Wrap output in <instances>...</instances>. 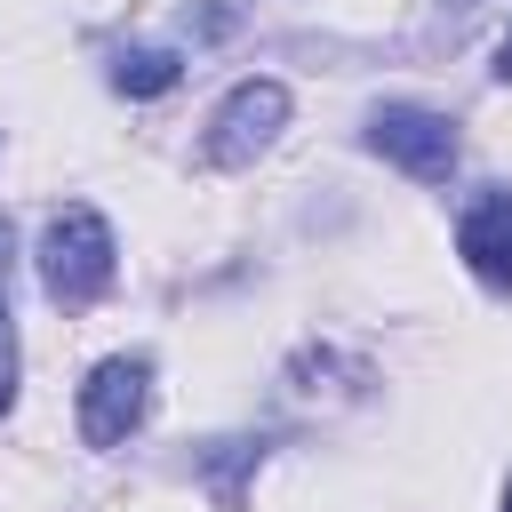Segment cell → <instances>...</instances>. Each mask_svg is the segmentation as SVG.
I'll return each mask as SVG.
<instances>
[{"label": "cell", "instance_id": "obj_1", "mask_svg": "<svg viewBox=\"0 0 512 512\" xmlns=\"http://www.w3.org/2000/svg\"><path fill=\"white\" fill-rule=\"evenodd\" d=\"M32 272H40L48 304L80 312V304H96V296L112 288V272H120V240H112V224H104L88 200H72V208H56V216L40 224Z\"/></svg>", "mask_w": 512, "mask_h": 512}, {"label": "cell", "instance_id": "obj_2", "mask_svg": "<svg viewBox=\"0 0 512 512\" xmlns=\"http://www.w3.org/2000/svg\"><path fill=\"white\" fill-rule=\"evenodd\" d=\"M360 144L376 160L408 168L416 184H448V168H456V120L432 112V104H376L368 128H360Z\"/></svg>", "mask_w": 512, "mask_h": 512}, {"label": "cell", "instance_id": "obj_3", "mask_svg": "<svg viewBox=\"0 0 512 512\" xmlns=\"http://www.w3.org/2000/svg\"><path fill=\"white\" fill-rule=\"evenodd\" d=\"M144 408H152V360L144 352H112L80 384V440L88 448H128V432L144 424Z\"/></svg>", "mask_w": 512, "mask_h": 512}, {"label": "cell", "instance_id": "obj_4", "mask_svg": "<svg viewBox=\"0 0 512 512\" xmlns=\"http://www.w3.org/2000/svg\"><path fill=\"white\" fill-rule=\"evenodd\" d=\"M280 128H288V88H280V80H240V88L216 104L200 152H208V168H248L256 152L280 144Z\"/></svg>", "mask_w": 512, "mask_h": 512}, {"label": "cell", "instance_id": "obj_5", "mask_svg": "<svg viewBox=\"0 0 512 512\" xmlns=\"http://www.w3.org/2000/svg\"><path fill=\"white\" fill-rule=\"evenodd\" d=\"M456 256L488 280V288H512V192H480L456 224Z\"/></svg>", "mask_w": 512, "mask_h": 512}, {"label": "cell", "instance_id": "obj_6", "mask_svg": "<svg viewBox=\"0 0 512 512\" xmlns=\"http://www.w3.org/2000/svg\"><path fill=\"white\" fill-rule=\"evenodd\" d=\"M280 384H288V400H304V408H336V400H360L376 376H368V360H352V352H336V344H304L288 368H280Z\"/></svg>", "mask_w": 512, "mask_h": 512}, {"label": "cell", "instance_id": "obj_7", "mask_svg": "<svg viewBox=\"0 0 512 512\" xmlns=\"http://www.w3.org/2000/svg\"><path fill=\"white\" fill-rule=\"evenodd\" d=\"M264 448H272L264 432H232V440H208V448H200V480H208V496H216L224 512H240V480L264 464Z\"/></svg>", "mask_w": 512, "mask_h": 512}, {"label": "cell", "instance_id": "obj_8", "mask_svg": "<svg viewBox=\"0 0 512 512\" xmlns=\"http://www.w3.org/2000/svg\"><path fill=\"white\" fill-rule=\"evenodd\" d=\"M184 80V56L176 48H120L112 56V88L120 96H168Z\"/></svg>", "mask_w": 512, "mask_h": 512}, {"label": "cell", "instance_id": "obj_9", "mask_svg": "<svg viewBox=\"0 0 512 512\" xmlns=\"http://www.w3.org/2000/svg\"><path fill=\"white\" fill-rule=\"evenodd\" d=\"M16 408V312H8V280H0V416Z\"/></svg>", "mask_w": 512, "mask_h": 512}, {"label": "cell", "instance_id": "obj_10", "mask_svg": "<svg viewBox=\"0 0 512 512\" xmlns=\"http://www.w3.org/2000/svg\"><path fill=\"white\" fill-rule=\"evenodd\" d=\"M184 24H192V32H200V40H224V32H232V8H192V16H184Z\"/></svg>", "mask_w": 512, "mask_h": 512}, {"label": "cell", "instance_id": "obj_11", "mask_svg": "<svg viewBox=\"0 0 512 512\" xmlns=\"http://www.w3.org/2000/svg\"><path fill=\"white\" fill-rule=\"evenodd\" d=\"M496 80H512V32L496 40Z\"/></svg>", "mask_w": 512, "mask_h": 512}, {"label": "cell", "instance_id": "obj_12", "mask_svg": "<svg viewBox=\"0 0 512 512\" xmlns=\"http://www.w3.org/2000/svg\"><path fill=\"white\" fill-rule=\"evenodd\" d=\"M0 280H8V224H0Z\"/></svg>", "mask_w": 512, "mask_h": 512}, {"label": "cell", "instance_id": "obj_13", "mask_svg": "<svg viewBox=\"0 0 512 512\" xmlns=\"http://www.w3.org/2000/svg\"><path fill=\"white\" fill-rule=\"evenodd\" d=\"M448 8H472V0H448Z\"/></svg>", "mask_w": 512, "mask_h": 512}, {"label": "cell", "instance_id": "obj_14", "mask_svg": "<svg viewBox=\"0 0 512 512\" xmlns=\"http://www.w3.org/2000/svg\"><path fill=\"white\" fill-rule=\"evenodd\" d=\"M504 512H512V488H504Z\"/></svg>", "mask_w": 512, "mask_h": 512}]
</instances>
